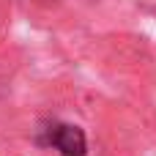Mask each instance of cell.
I'll return each mask as SVG.
<instances>
[{
	"label": "cell",
	"mask_w": 156,
	"mask_h": 156,
	"mask_svg": "<svg viewBox=\"0 0 156 156\" xmlns=\"http://www.w3.org/2000/svg\"><path fill=\"white\" fill-rule=\"evenodd\" d=\"M47 143L52 148H58L63 156H85L88 154V143L82 129L71 126V123H52L47 129Z\"/></svg>",
	"instance_id": "6da1fadb"
}]
</instances>
